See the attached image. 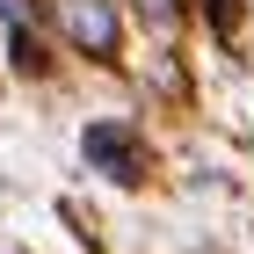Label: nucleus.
I'll list each match as a JSON object with an SVG mask.
<instances>
[{
    "mask_svg": "<svg viewBox=\"0 0 254 254\" xmlns=\"http://www.w3.org/2000/svg\"><path fill=\"white\" fill-rule=\"evenodd\" d=\"M44 15L59 22V37L73 44L80 59H95L109 65L124 51V15H117V0H44Z\"/></svg>",
    "mask_w": 254,
    "mask_h": 254,
    "instance_id": "nucleus-1",
    "label": "nucleus"
},
{
    "mask_svg": "<svg viewBox=\"0 0 254 254\" xmlns=\"http://www.w3.org/2000/svg\"><path fill=\"white\" fill-rule=\"evenodd\" d=\"M7 59H15V73H51V51H44V37H37V22L22 15V22H7Z\"/></svg>",
    "mask_w": 254,
    "mask_h": 254,
    "instance_id": "nucleus-3",
    "label": "nucleus"
},
{
    "mask_svg": "<svg viewBox=\"0 0 254 254\" xmlns=\"http://www.w3.org/2000/svg\"><path fill=\"white\" fill-rule=\"evenodd\" d=\"M80 160H87L95 175L124 182V189L145 182V138H138L124 117H95V124H87V131H80Z\"/></svg>",
    "mask_w": 254,
    "mask_h": 254,
    "instance_id": "nucleus-2",
    "label": "nucleus"
},
{
    "mask_svg": "<svg viewBox=\"0 0 254 254\" xmlns=\"http://www.w3.org/2000/svg\"><path fill=\"white\" fill-rule=\"evenodd\" d=\"M138 15L153 22V29H175V15H182V0H138Z\"/></svg>",
    "mask_w": 254,
    "mask_h": 254,
    "instance_id": "nucleus-4",
    "label": "nucleus"
},
{
    "mask_svg": "<svg viewBox=\"0 0 254 254\" xmlns=\"http://www.w3.org/2000/svg\"><path fill=\"white\" fill-rule=\"evenodd\" d=\"M211 29L233 37V29H240V0H211Z\"/></svg>",
    "mask_w": 254,
    "mask_h": 254,
    "instance_id": "nucleus-5",
    "label": "nucleus"
}]
</instances>
